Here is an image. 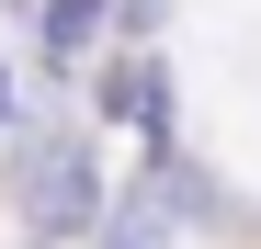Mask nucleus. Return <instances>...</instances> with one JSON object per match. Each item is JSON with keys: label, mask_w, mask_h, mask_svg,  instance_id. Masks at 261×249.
<instances>
[{"label": "nucleus", "mask_w": 261, "mask_h": 249, "mask_svg": "<svg viewBox=\"0 0 261 249\" xmlns=\"http://www.w3.org/2000/svg\"><path fill=\"white\" fill-rule=\"evenodd\" d=\"M91 159H80V147H46V159H34V215H46V227H91Z\"/></svg>", "instance_id": "obj_1"}, {"label": "nucleus", "mask_w": 261, "mask_h": 249, "mask_svg": "<svg viewBox=\"0 0 261 249\" xmlns=\"http://www.w3.org/2000/svg\"><path fill=\"white\" fill-rule=\"evenodd\" d=\"M114 249H159V227L148 215H114Z\"/></svg>", "instance_id": "obj_2"}]
</instances>
